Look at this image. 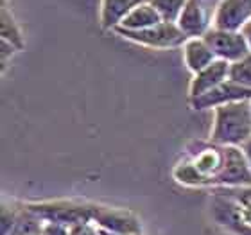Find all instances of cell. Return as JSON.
<instances>
[{
	"mask_svg": "<svg viewBox=\"0 0 251 235\" xmlns=\"http://www.w3.org/2000/svg\"><path fill=\"white\" fill-rule=\"evenodd\" d=\"M203 40L208 43V47L212 49L215 58L228 63L239 61V59H242L251 52L250 45H248L242 32L223 31V29L210 27L208 32L203 36Z\"/></svg>",
	"mask_w": 251,
	"mask_h": 235,
	"instance_id": "5",
	"label": "cell"
},
{
	"mask_svg": "<svg viewBox=\"0 0 251 235\" xmlns=\"http://www.w3.org/2000/svg\"><path fill=\"white\" fill-rule=\"evenodd\" d=\"M228 76H230V63L223 61V59H215L212 65L203 68L201 72L194 74L192 81H190V88H188L190 99H198L201 95L208 94L210 90L217 88L219 84L228 81Z\"/></svg>",
	"mask_w": 251,
	"mask_h": 235,
	"instance_id": "10",
	"label": "cell"
},
{
	"mask_svg": "<svg viewBox=\"0 0 251 235\" xmlns=\"http://www.w3.org/2000/svg\"><path fill=\"white\" fill-rule=\"evenodd\" d=\"M251 138V99L214 108L212 144L242 147Z\"/></svg>",
	"mask_w": 251,
	"mask_h": 235,
	"instance_id": "1",
	"label": "cell"
},
{
	"mask_svg": "<svg viewBox=\"0 0 251 235\" xmlns=\"http://www.w3.org/2000/svg\"><path fill=\"white\" fill-rule=\"evenodd\" d=\"M251 90L244 88L241 84L233 83V81H225L219 84L217 88L210 90L208 94L201 95L198 99H190V106L194 110H208V108H217L223 104H230V103H239V101H250Z\"/></svg>",
	"mask_w": 251,
	"mask_h": 235,
	"instance_id": "9",
	"label": "cell"
},
{
	"mask_svg": "<svg viewBox=\"0 0 251 235\" xmlns=\"http://www.w3.org/2000/svg\"><path fill=\"white\" fill-rule=\"evenodd\" d=\"M251 22V0H221L214 13L212 27L241 32Z\"/></svg>",
	"mask_w": 251,
	"mask_h": 235,
	"instance_id": "6",
	"label": "cell"
},
{
	"mask_svg": "<svg viewBox=\"0 0 251 235\" xmlns=\"http://www.w3.org/2000/svg\"><path fill=\"white\" fill-rule=\"evenodd\" d=\"M0 45H2V52H0V59H2V72H4V68L7 67V61L9 58H13V54L18 51L15 45H11L9 42H5V40H0Z\"/></svg>",
	"mask_w": 251,
	"mask_h": 235,
	"instance_id": "22",
	"label": "cell"
},
{
	"mask_svg": "<svg viewBox=\"0 0 251 235\" xmlns=\"http://www.w3.org/2000/svg\"><path fill=\"white\" fill-rule=\"evenodd\" d=\"M18 215H20V205L7 207L5 203H2V209H0V232H2V235H11L13 228L18 223Z\"/></svg>",
	"mask_w": 251,
	"mask_h": 235,
	"instance_id": "19",
	"label": "cell"
},
{
	"mask_svg": "<svg viewBox=\"0 0 251 235\" xmlns=\"http://www.w3.org/2000/svg\"><path fill=\"white\" fill-rule=\"evenodd\" d=\"M178 27L188 38H203L210 29V18L203 0H187Z\"/></svg>",
	"mask_w": 251,
	"mask_h": 235,
	"instance_id": "12",
	"label": "cell"
},
{
	"mask_svg": "<svg viewBox=\"0 0 251 235\" xmlns=\"http://www.w3.org/2000/svg\"><path fill=\"white\" fill-rule=\"evenodd\" d=\"M242 151H244V155H246V158H248V162H250V165H251V138L250 140L242 146Z\"/></svg>",
	"mask_w": 251,
	"mask_h": 235,
	"instance_id": "24",
	"label": "cell"
},
{
	"mask_svg": "<svg viewBox=\"0 0 251 235\" xmlns=\"http://www.w3.org/2000/svg\"><path fill=\"white\" fill-rule=\"evenodd\" d=\"M230 81L251 90V52L235 63H230Z\"/></svg>",
	"mask_w": 251,
	"mask_h": 235,
	"instance_id": "18",
	"label": "cell"
},
{
	"mask_svg": "<svg viewBox=\"0 0 251 235\" xmlns=\"http://www.w3.org/2000/svg\"><path fill=\"white\" fill-rule=\"evenodd\" d=\"M212 217L219 226L235 235H251V228L242 221L241 207L235 198L215 196L212 201Z\"/></svg>",
	"mask_w": 251,
	"mask_h": 235,
	"instance_id": "8",
	"label": "cell"
},
{
	"mask_svg": "<svg viewBox=\"0 0 251 235\" xmlns=\"http://www.w3.org/2000/svg\"><path fill=\"white\" fill-rule=\"evenodd\" d=\"M31 212L42 217L45 223H59L65 226H72L77 223H94L99 205L88 203V201H67V199H56V201H36V203H25Z\"/></svg>",
	"mask_w": 251,
	"mask_h": 235,
	"instance_id": "2",
	"label": "cell"
},
{
	"mask_svg": "<svg viewBox=\"0 0 251 235\" xmlns=\"http://www.w3.org/2000/svg\"><path fill=\"white\" fill-rule=\"evenodd\" d=\"M99 235H129V234H115V232H108V230H99Z\"/></svg>",
	"mask_w": 251,
	"mask_h": 235,
	"instance_id": "25",
	"label": "cell"
},
{
	"mask_svg": "<svg viewBox=\"0 0 251 235\" xmlns=\"http://www.w3.org/2000/svg\"><path fill=\"white\" fill-rule=\"evenodd\" d=\"M0 36L2 40L9 42L11 45H15L18 51L25 47V42H24V34H22L20 26L16 24L15 16L9 11L5 0H2V11H0Z\"/></svg>",
	"mask_w": 251,
	"mask_h": 235,
	"instance_id": "16",
	"label": "cell"
},
{
	"mask_svg": "<svg viewBox=\"0 0 251 235\" xmlns=\"http://www.w3.org/2000/svg\"><path fill=\"white\" fill-rule=\"evenodd\" d=\"M94 225L99 230L115 232V234L142 235V225L129 210L115 209V207H104L99 205L95 214Z\"/></svg>",
	"mask_w": 251,
	"mask_h": 235,
	"instance_id": "7",
	"label": "cell"
},
{
	"mask_svg": "<svg viewBox=\"0 0 251 235\" xmlns=\"http://www.w3.org/2000/svg\"><path fill=\"white\" fill-rule=\"evenodd\" d=\"M241 32L244 34V38H246V42H248V45H250V51H251V22H248Z\"/></svg>",
	"mask_w": 251,
	"mask_h": 235,
	"instance_id": "23",
	"label": "cell"
},
{
	"mask_svg": "<svg viewBox=\"0 0 251 235\" xmlns=\"http://www.w3.org/2000/svg\"><path fill=\"white\" fill-rule=\"evenodd\" d=\"M115 32L126 38V40H129V42L151 49L183 47L188 40V36L179 29L178 24H173V22H162L158 26L142 29V31H127L122 27H117Z\"/></svg>",
	"mask_w": 251,
	"mask_h": 235,
	"instance_id": "3",
	"label": "cell"
},
{
	"mask_svg": "<svg viewBox=\"0 0 251 235\" xmlns=\"http://www.w3.org/2000/svg\"><path fill=\"white\" fill-rule=\"evenodd\" d=\"M42 235H70V232H68V226L59 223H45Z\"/></svg>",
	"mask_w": 251,
	"mask_h": 235,
	"instance_id": "21",
	"label": "cell"
},
{
	"mask_svg": "<svg viewBox=\"0 0 251 235\" xmlns=\"http://www.w3.org/2000/svg\"><path fill=\"white\" fill-rule=\"evenodd\" d=\"M212 187H251V165L242 147L225 146V163Z\"/></svg>",
	"mask_w": 251,
	"mask_h": 235,
	"instance_id": "4",
	"label": "cell"
},
{
	"mask_svg": "<svg viewBox=\"0 0 251 235\" xmlns=\"http://www.w3.org/2000/svg\"><path fill=\"white\" fill-rule=\"evenodd\" d=\"M147 0H102L100 2V26L102 29H113L122 26L126 16L135 9L136 5Z\"/></svg>",
	"mask_w": 251,
	"mask_h": 235,
	"instance_id": "13",
	"label": "cell"
},
{
	"mask_svg": "<svg viewBox=\"0 0 251 235\" xmlns=\"http://www.w3.org/2000/svg\"><path fill=\"white\" fill-rule=\"evenodd\" d=\"M149 2L158 11V15L162 16L163 22H173V24H178L187 4V0H149Z\"/></svg>",
	"mask_w": 251,
	"mask_h": 235,
	"instance_id": "17",
	"label": "cell"
},
{
	"mask_svg": "<svg viewBox=\"0 0 251 235\" xmlns=\"http://www.w3.org/2000/svg\"><path fill=\"white\" fill-rule=\"evenodd\" d=\"M190 163L201 176V187H210L225 163V146H204L190 158Z\"/></svg>",
	"mask_w": 251,
	"mask_h": 235,
	"instance_id": "11",
	"label": "cell"
},
{
	"mask_svg": "<svg viewBox=\"0 0 251 235\" xmlns=\"http://www.w3.org/2000/svg\"><path fill=\"white\" fill-rule=\"evenodd\" d=\"M183 59L188 70L192 74H198L212 65L217 58L203 38H188L183 45Z\"/></svg>",
	"mask_w": 251,
	"mask_h": 235,
	"instance_id": "14",
	"label": "cell"
},
{
	"mask_svg": "<svg viewBox=\"0 0 251 235\" xmlns=\"http://www.w3.org/2000/svg\"><path fill=\"white\" fill-rule=\"evenodd\" d=\"M162 22V16L158 15V11L147 0L144 4L136 5L135 9L126 16V20L122 22L121 27L122 29H127V31H142V29H149L152 26H158Z\"/></svg>",
	"mask_w": 251,
	"mask_h": 235,
	"instance_id": "15",
	"label": "cell"
},
{
	"mask_svg": "<svg viewBox=\"0 0 251 235\" xmlns=\"http://www.w3.org/2000/svg\"><path fill=\"white\" fill-rule=\"evenodd\" d=\"M70 235H99V228L94 223H77L68 226Z\"/></svg>",
	"mask_w": 251,
	"mask_h": 235,
	"instance_id": "20",
	"label": "cell"
}]
</instances>
